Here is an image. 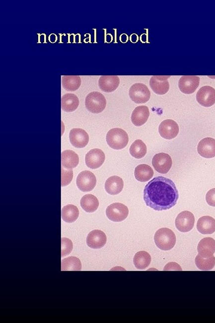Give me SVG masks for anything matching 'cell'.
<instances>
[{
  "label": "cell",
  "instance_id": "obj_14",
  "mask_svg": "<svg viewBox=\"0 0 215 323\" xmlns=\"http://www.w3.org/2000/svg\"><path fill=\"white\" fill-rule=\"evenodd\" d=\"M105 160V153L99 149L91 150L86 154L85 158V164L93 170L101 167Z\"/></svg>",
  "mask_w": 215,
  "mask_h": 323
},
{
  "label": "cell",
  "instance_id": "obj_16",
  "mask_svg": "<svg viewBox=\"0 0 215 323\" xmlns=\"http://www.w3.org/2000/svg\"><path fill=\"white\" fill-rule=\"evenodd\" d=\"M197 151L203 158L211 159L215 157V140L208 137L203 138L200 141L197 146Z\"/></svg>",
  "mask_w": 215,
  "mask_h": 323
},
{
  "label": "cell",
  "instance_id": "obj_26",
  "mask_svg": "<svg viewBox=\"0 0 215 323\" xmlns=\"http://www.w3.org/2000/svg\"><path fill=\"white\" fill-rule=\"evenodd\" d=\"M99 205L98 198L93 195H85L81 198L80 206L81 208L87 213L95 212Z\"/></svg>",
  "mask_w": 215,
  "mask_h": 323
},
{
  "label": "cell",
  "instance_id": "obj_18",
  "mask_svg": "<svg viewBox=\"0 0 215 323\" xmlns=\"http://www.w3.org/2000/svg\"><path fill=\"white\" fill-rule=\"evenodd\" d=\"M117 76H102L99 79V87L104 93H110L116 91L120 85Z\"/></svg>",
  "mask_w": 215,
  "mask_h": 323
},
{
  "label": "cell",
  "instance_id": "obj_13",
  "mask_svg": "<svg viewBox=\"0 0 215 323\" xmlns=\"http://www.w3.org/2000/svg\"><path fill=\"white\" fill-rule=\"evenodd\" d=\"M170 76H154L151 77L149 81V86L154 93L157 95H163L167 93L170 88L168 79Z\"/></svg>",
  "mask_w": 215,
  "mask_h": 323
},
{
  "label": "cell",
  "instance_id": "obj_28",
  "mask_svg": "<svg viewBox=\"0 0 215 323\" xmlns=\"http://www.w3.org/2000/svg\"><path fill=\"white\" fill-rule=\"evenodd\" d=\"M62 218L67 223H72L77 220L79 216V210L75 206L69 204L64 206L62 209Z\"/></svg>",
  "mask_w": 215,
  "mask_h": 323
},
{
  "label": "cell",
  "instance_id": "obj_29",
  "mask_svg": "<svg viewBox=\"0 0 215 323\" xmlns=\"http://www.w3.org/2000/svg\"><path fill=\"white\" fill-rule=\"evenodd\" d=\"M61 267L63 271H79L81 270L82 265L78 258L71 256L62 260Z\"/></svg>",
  "mask_w": 215,
  "mask_h": 323
},
{
  "label": "cell",
  "instance_id": "obj_21",
  "mask_svg": "<svg viewBox=\"0 0 215 323\" xmlns=\"http://www.w3.org/2000/svg\"><path fill=\"white\" fill-rule=\"evenodd\" d=\"M123 180L119 176H112L108 178L105 185L106 192L111 195L119 194L123 191Z\"/></svg>",
  "mask_w": 215,
  "mask_h": 323
},
{
  "label": "cell",
  "instance_id": "obj_8",
  "mask_svg": "<svg viewBox=\"0 0 215 323\" xmlns=\"http://www.w3.org/2000/svg\"><path fill=\"white\" fill-rule=\"evenodd\" d=\"M195 223V217L192 213L182 212L178 215L175 220V226L181 232H190L193 229Z\"/></svg>",
  "mask_w": 215,
  "mask_h": 323
},
{
  "label": "cell",
  "instance_id": "obj_2",
  "mask_svg": "<svg viewBox=\"0 0 215 323\" xmlns=\"http://www.w3.org/2000/svg\"><path fill=\"white\" fill-rule=\"evenodd\" d=\"M154 242L156 246L161 250H172L176 242L175 234L168 228H161L155 232Z\"/></svg>",
  "mask_w": 215,
  "mask_h": 323
},
{
  "label": "cell",
  "instance_id": "obj_4",
  "mask_svg": "<svg viewBox=\"0 0 215 323\" xmlns=\"http://www.w3.org/2000/svg\"><path fill=\"white\" fill-rule=\"evenodd\" d=\"M85 105L88 111L93 114H98L104 110L107 100L102 94L92 92L85 98Z\"/></svg>",
  "mask_w": 215,
  "mask_h": 323
},
{
  "label": "cell",
  "instance_id": "obj_22",
  "mask_svg": "<svg viewBox=\"0 0 215 323\" xmlns=\"http://www.w3.org/2000/svg\"><path fill=\"white\" fill-rule=\"evenodd\" d=\"M197 230L203 235H209L215 232V219L211 216H203L199 219Z\"/></svg>",
  "mask_w": 215,
  "mask_h": 323
},
{
  "label": "cell",
  "instance_id": "obj_3",
  "mask_svg": "<svg viewBox=\"0 0 215 323\" xmlns=\"http://www.w3.org/2000/svg\"><path fill=\"white\" fill-rule=\"evenodd\" d=\"M106 140L112 149L122 150L128 144L129 136L123 129L116 127L108 132Z\"/></svg>",
  "mask_w": 215,
  "mask_h": 323
},
{
  "label": "cell",
  "instance_id": "obj_1",
  "mask_svg": "<svg viewBox=\"0 0 215 323\" xmlns=\"http://www.w3.org/2000/svg\"><path fill=\"white\" fill-rule=\"evenodd\" d=\"M178 199L179 192L175 184L166 177L154 178L144 189L143 200L146 205L156 211L172 208Z\"/></svg>",
  "mask_w": 215,
  "mask_h": 323
},
{
  "label": "cell",
  "instance_id": "obj_31",
  "mask_svg": "<svg viewBox=\"0 0 215 323\" xmlns=\"http://www.w3.org/2000/svg\"><path fill=\"white\" fill-rule=\"evenodd\" d=\"M197 267L202 271H211L215 266V257H202L199 254L195 259Z\"/></svg>",
  "mask_w": 215,
  "mask_h": 323
},
{
  "label": "cell",
  "instance_id": "obj_32",
  "mask_svg": "<svg viewBox=\"0 0 215 323\" xmlns=\"http://www.w3.org/2000/svg\"><path fill=\"white\" fill-rule=\"evenodd\" d=\"M147 147L142 140H137L131 145L130 147L131 155L136 159H141L146 155Z\"/></svg>",
  "mask_w": 215,
  "mask_h": 323
},
{
  "label": "cell",
  "instance_id": "obj_23",
  "mask_svg": "<svg viewBox=\"0 0 215 323\" xmlns=\"http://www.w3.org/2000/svg\"><path fill=\"white\" fill-rule=\"evenodd\" d=\"M62 166L67 169H72L77 167L79 163V157L72 150L64 151L61 154Z\"/></svg>",
  "mask_w": 215,
  "mask_h": 323
},
{
  "label": "cell",
  "instance_id": "obj_33",
  "mask_svg": "<svg viewBox=\"0 0 215 323\" xmlns=\"http://www.w3.org/2000/svg\"><path fill=\"white\" fill-rule=\"evenodd\" d=\"M61 186L64 187L70 185L73 179L72 169H67L62 166Z\"/></svg>",
  "mask_w": 215,
  "mask_h": 323
},
{
  "label": "cell",
  "instance_id": "obj_17",
  "mask_svg": "<svg viewBox=\"0 0 215 323\" xmlns=\"http://www.w3.org/2000/svg\"><path fill=\"white\" fill-rule=\"evenodd\" d=\"M107 236L100 230H94L87 235V245L91 248L100 249L104 247L107 243Z\"/></svg>",
  "mask_w": 215,
  "mask_h": 323
},
{
  "label": "cell",
  "instance_id": "obj_11",
  "mask_svg": "<svg viewBox=\"0 0 215 323\" xmlns=\"http://www.w3.org/2000/svg\"><path fill=\"white\" fill-rule=\"evenodd\" d=\"M197 102L205 108H210L215 104V90L205 86L200 89L196 95Z\"/></svg>",
  "mask_w": 215,
  "mask_h": 323
},
{
  "label": "cell",
  "instance_id": "obj_9",
  "mask_svg": "<svg viewBox=\"0 0 215 323\" xmlns=\"http://www.w3.org/2000/svg\"><path fill=\"white\" fill-rule=\"evenodd\" d=\"M152 164L155 170L160 174H167L172 166V159L167 153L156 154L153 157Z\"/></svg>",
  "mask_w": 215,
  "mask_h": 323
},
{
  "label": "cell",
  "instance_id": "obj_20",
  "mask_svg": "<svg viewBox=\"0 0 215 323\" xmlns=\"http://www.w3.org/2000/svg\"><path fill=\"white\" fill-rule=\"evenodd\" d=\"M199 254L202 257H210L215 253V240L208 237L200 241L197 247Z\"/></svg>",
  "mask_w": 215,
  "mask_h": 323
},
{
  "label": "cell",
  "instance_id": "obj_15",
  "mask_svg": "<svg viewBox=\"0 0 215 323\" xmlns=\"http://www.w3.org/2000/svg\"><path fill=\"white\" fill-rule=\"evenodd\" d=\"M70 140L72 146L76 148H84L89 141V136L86 131L81 128L71 130Z\"/></svg>",
  "mask_w": 215,
  "mask_h": 323
},
{
  "label": "cell",
  "instance_id": "obj_7",
  "mask_svg": "<svg viewBox=\"0 0 215 323\" xmlns=\"http://www.w3.org/2000/svg\"><path fill=\"white\" fill-rule=\"evenodd\" d=\"M76 186L82 192L92 191L96 185L95 174L89 171H82L78 175L76 181Z\"/></svg>",
  "mask_w": 215,
  "mask_h": 323
},
{
  "label": "cell",
  "instance_id": "obj_5",
  "mask_svg": "<svg viewBox=\"0 0 215 323\" xmlns=\"http://www.w3.org/2000/svg\"><path fill=\"white\" fill-rule=\"evenodd\" d=\"M129 94L132 102L136 104L146 103L151 97V93L148 87L141 83L132 85Z\"/></svg>",
  "mask_w": 215,
  "mask_h": 323
},
{
  "label": "cell",
  "instance_id": "obj_24",
  "mask_svg": "<svg viewBox=\"0 0 215 323\" xmlns=\"http://www.w3.org/2000/svg\"><path fill=\"white\" fill-rule=\"evenodd\" d=\"M78 98L73 94H66L62 97L61 107L66 112H72L76 110L79 106Z\"/></svg>",
  "mask_w": 215,
  "mask_h": 323
},
{
  "label": "cell",
  "instance_id": "obj_25",
  "mask_svg": "<svg viewBox=\"0 0 215 323\" xmlns=\"http://www.w3.org/2000/svg\"><path fill=\"white\" fill-rule=\"evenodd\" d=\"M153 176H154V171L148 165H139L135 168V177L139 182H148L152 179Z\"/></svg>",
  "mask_w": 215,
  "mask_h": 323
},
{
  "label": "cell",
  "instance_id": "obj_27",
  "mask_svg": "<svg viewBox=\"0 0 215 323\" xmlns=\"http://www.w3.org/2000/svg\"><path fill=\"white\" fill-rule=\"evenodd\" d=\"M81 80L79 76H64L62 78V85L65 90L73 92L80 87Z\"/></svg>",
  "mask_w": 215,
  "mask_h": 323
},
{
  "label": "cell",
  "instance_id": "obj_30",
  "mask_svg": "<svg viewBox=\"0 0 215 323\" xmlns=\"http://www.w3.org/2000/svg\"><path fill=\"white\" fill-rule=\"evenodd\" d=\"M151 262V257L146 251H141L135 255L134 263L137 269H145L148 267Z\"/></svg>",
  "mask_w": 215,
  "mask_h": 323
},
{
  "label": "cell",
  "instance_id": "obj_6",
  "mask_svg": "<svg viewBox=\"0 0 215 323\" xmlns=\"http://www.w3.org/2000/svg\"><path fill=\"white\" fill-rule=\"evenodd\" d=\"M106 215L111 221L121 222L128 217L129 209L128 207L123 204L114 203L107 207Z\"/></svg>",
  "mask_w": 215,
  "mask_h": 323
},
{
  "label": "cell",
  "instance_id": "obj_10",
  "mask_svg": "<svg viewBox=\"0 0 215 323\" xmlns=\"http://www.w3.org/2000/svg\"><path fill=\"white\" fill-rule=\"evenodd\" d=\"M158 131L162 138L166 140H172L177 137L179 127L175 121L167 119L162 121L159 126Z\"/></svg>",
  "mask_w": 215,
  "mask_h": 323
},
{
  "label": "cell",
  "instance_id": "obj_19",
  "mask_svg": "<svg viewBox=\"0 0 215 323\" xmlns=\"http://www.w3.org/2000/svg\"><path fill=\"white\" fill-rule=\"evenodd\" d=\"M149 116V111L148 107L141 106L134 109L131 115L132 123L136 126H141L148 120Z\"/></svg>",
  "mask_w": 215,
  "mask_h": 323
},
{
  "label": "cell",
  "instance_id": "obj_12",
  "mask_svg": "<svg viewBox=\"0 0 215 323\" xmlns=\"http://www.w3.org/2000/svg\"><path fill=\"white\" fill-rule=\"evenodd\" d=\"M200 78L196 76H184L179 79L178 87L182 93L190 95L195 93L200 85Z\"/></svg>",
  "mask_w": 215,
  "mask_h": 323
},
{
  "label": "cell",
  "instance_id": "obj_34",
  "mask_svg": "<svg viewBox=\"0 0 215 323\" xmlns=\"http://www.w3.org/2000/svg\"><path fill=\"white\" fill-rule=\"evenodd\" d=\"M61 256L62 257L69 255L73 249L72 242L69 238L61 239Z\"/></svg>",
  "mask_w": 215,
  "mask_h": 323
},
{
  "label": "cell",
  "instance_id": "obj_35",
  "mask_svg": "<svg viewBox=\"0 0 215 323\" xmlns=\"http://www.w3.org/2000/svg\"><path fill=\"white\" fill-rule=\"evenodd\" d=\"M206 200L209 206L215 207V188L210 190L207 193Z\"/></svg>",
  "mask_w": 215,
  "mask_h": 323
}]
</instances>
